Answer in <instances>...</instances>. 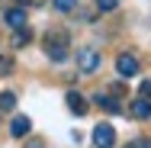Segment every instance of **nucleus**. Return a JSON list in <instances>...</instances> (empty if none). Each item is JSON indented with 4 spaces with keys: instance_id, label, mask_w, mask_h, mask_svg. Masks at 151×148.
<instances>
[{
    "instance_id": "f257e3e1",
    "label": "nucleus",
    "mask_w": 151,
    "mask_h": 148,
    "mask_svg": "<svg viewBox=\"0 0 151 148\" xmlns=\"http://www.w3.org/2000/svg\"><path fill=\"white\" fill-rule=\"evenodd\" d=\"M100 64H103V55H100L93 45L77 48V71H81V74H96V71H100Z\"/></svg>"
},
{
    "instance_id": "f03ea898",
    "label": "nucleus",
    "mask_w": 151,
    "mask_h": 148,
    "mask_svg": "<svg viewBox=\"0 0 151 148\" xmlns=\"http://www.w3.org/2000/svg\"><path fill=\"white\" fill-rule=\"evenodd\" d=\"M138 71H142V64H138V58L135 55H129V52H122V55H116V74L119 77H138Z\"/></svg>"
},
{
    "instance_id": "7ed1b4c3",
    "label": "nucleus",
    "mask_w": 151,
    "mask_h": 148,
    "mask_svg": "<svg viewBox=\"0 0 151 148\" xmlns=\"http://www.w3.org/2000/svg\"><path fill=\"white\" fill-rule=\"evenodd\" d=\"M116 145V129L109 122H100L93 129V148H113Z\"/></svg>"
},
{
    "instance_id": "20e7f679",
    "label": "nucleus",
    "mask_w": 151,
    "mask_h": 148,
    "mask_svg": "<svg viewBox=\"0 0 151 148\" xmlns=\"http://www.w3.org/2000/svg\"><path fill=\"white\" fill-rule=\"evenodd\" d=\"M64 103H68V110H71V113H77V116H84V113L90 110V103L84 100V93H81V90H68V93H64Z\"/></svg>"
},
{
    "instance_id": "39448f33",
    "label": "nucleus",
    "mask_w": 151,
    "mask_h": 148,
    "mask_svg": "<svg viewBox=\"0 0 151 148\" xmlns=\"http://www.w3.org/2000/svg\"><path fill=\"white\" fill-rule=\"evenodd\" d=\"M32 132V119L29 116H13V122H10V135L13 139H26Z\"/></svg>"
},
{
    "instance_id": "423d86ee",
    "label": "nucleus",
    "mask_w": 151,
    "mask_h": 148,
    "mask_svg": "<svg viewBox=\"0 0 151 148\" xmlns=\"http://www.w3.org/2000/svg\"><path fill=\"white\" fill-rule=\"evenodd\" d=\"M135 119H151V100L148 97H138L135 103H132V110H129Z\"/></svg>"
},
{
    "instance_id": "0eeeda50",
    "label": "nucleus",
    "mask_w": 151,
    "mask_h": 148,
    "mask_svg": "<svg viewBox=\"0 0 151 148\" xmlns=\"http://www.w3.org/2000/svg\"><path fill=\"white\" fill-rule=\"evenodd\" d=\"M6 26H10V29H23V26H26V10H23V6L6 10Z\"/></svg>"
},
{
    "instance_id": "6e6552de",
    "label": "nucleus",
    "mask_w": 151,
    "mask_h": 148,
    "mask_svg": "<svg viewBox=\"0 0 151 148\" xmlns=\"http://www.w3.org/2000/svg\"><path fill=\"white\" fill-rule=\"evenodd\" d=\"M100 110H106V113H122V103L116 97H106V93H96V100H93Z\"/></svg>"
},
{
    "instance_id": "1a4fd4ad",
    "label": "nucleus",
    "mask_w": 151,
    "mask_h": 148,
    "mask_svg": "<svg viewBox=\"0 0 151 148\" xmlns=\"http://www.w3.org/2000/svg\"><path fill=\"white\" fill-rule=\"evenodd\" d=\"M48 45H71V35L64 29H48L45 32V48H48Z\"/></svg>"
},
{
    "instance_id": "9d476101",
    "label": "nucleus",
    "mask_w": 151,
    "mask_h": 148,
    "mask_svg": "<svg viewBox=\"0 0 151 148\" xmlns=\"http://www.w3.org/2000/svg\"><path fill=\"white\" fill-rule=\"evenodd\" d=\"M29 42H32V29H29V26H23V29L13 32V48H26Z\"/></svg>"
},
{
    "instance_id": "9b49d317",
    "label": "nucleus",
    "mask_w": 151,
    "mask_h": 148,
    "mask_svg": "<svg viewBox=\"0 0 151 148\" xmlns=\"http://www.w3.org/2000/svg\"><path fill=\"white\" fill-rule=\"evenodd\" d=\"M45 55L55 61V64H61V61H68L71 52H68V45H48V48H45Z\"/></svg>"
},
{
    "instance_id": "f8f14e48",
    "label": "nucleus",
    "mask_w": 151,
    "mask_h": 148,
    "mask_svg": "<svg viewBox=\"0 0 151 148\" xmlns=\"http://www.w3.org/2000/svg\"><path fill=\"white\" fill-rule=\"evenodd\" d=\"M13 110H16V93L13 90L0 93V113H13Z\"/></svg>"
},
{
    "instance_id": "ddd939ff",
    "label": "nucleus",
    "mask_w": 151,
    "mask_h": 148,
    "mask_svg": "<svg viewBox=\"0 0 151 148\" xmlns=\"http://www.w3.org/2000/svg\"><path fill=\"white\" fill-rule=\"evenodd\" d=\"M77 3H81V0H52V6H55L58 13H71Z\"/></svg>"
},
{
    "instance_id": "4468645a",
    "label": "nucleus",
    "mask_w": 151,
    "mask_h": 148,
    "mask_svg": "<svg viewBox=\"0 0 151 148\" xmlns=\"http://www.w3.org/2000/svg\"><path fill=\"white\" fill-rule=\"evenodd\" d=\"M119 6V0H96V10H103V13H113Z\"/></svg>"
},
{
    "instance_id": "2eb2a0df",
    "label": "nucleus",
    "mask_w": 151,
    "mask_h": 148,
    "mask_svg": "<svg viewBox=\"0 0 151 148\" xmlns=\"http://www.w3.org/2000/svg\"><path fill=\"white\" fill-rule=\"evenodd\" d=\"M0 74H13V58L10 55H0Z\"/></svg>"
},
{
    "instance_id": "dca6fc26",
    "label": "nucleus",
    "mask_w": 151,
    "mask_h": 148,
    "mask_svg": "<svg viewBox=\"0 0 151 148\" xmlns=\"http://www.w3.org/2000/svg\"><path fill=\"white\" fill-rule=\"evenodd\" d=\"M125 148H151V139H135V142H129Z\"/></svg>"
},
{
    "instance_id": "f3484780",
    "label": "nucleus",
    "mask_w": 151,
    "mask_h": 148,
    "mask_svg": "<svg viewBox=\"0 0 151 148\" xmlns=\"http://www.w3.org/2000/svg\"><path fill=\"white\" fill-rule=\"evenodd\" d=\"M138 97H148V100H151V81H142V87H138Z\"/></svg>"
},
{
    "instance_id": "a211bd4d",
    "label": "nucleus",
    "mask_w": 151,
    "mask_h": 148,
    "mask_svg": "<svg viewBox=\"0 0 151 148\" xmlns=\"http://www.w3.org/2000/svg\"><path fill=\"white\" fill-rule=\"evenodd\" d=\"M29 3H39V0H16V6H29Z\"/></svg>"
},
{
    "instance_id": "6ab92c4d",
    "label": "nucleus",
    "mask_w": 151,
    "mask_h": 148,
    "mask_svg": "<svg viewBox=\"0 0 151 148\" xmlns=\"http://www.w3.org/2000/svg\"><path fill=\"white\" fill-rule=\"evenodd\" d=\"M26 148H45V145H42V142H29Z\"/></svg>"
}]
</instances>
